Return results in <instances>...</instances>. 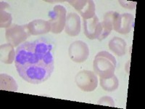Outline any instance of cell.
Instances as JSON below:
<instances>
[{
  "instance_id": "6da1fadb",
  "label": "cell",
  "mask_w": 145,
  "mask_h": 109,
  "mask_svg": "<svg viewBox=\"0 0 145 109\" xmlns=\"http://www.w3.org/2000/svg\"><path fill=\"white\" fill-rule=\"evenodd\" d=\"M53 46L46 39L25 41L17 48L15 64L18 74L27 82L46 81L54 71Z\"/></svg>"
},
{
  "instance_id": "7a4b0ae2",
  "label": "cell",
  "mask_w": 145,
  "mask_h": 109,
  "mask_svg": "<svg viewBox=\"0 0 145 109\" xmlns=\"http://www.w3.org/2000/svg\"><path fill=\"white\" fill-rule=\"evenodd\" d=\"M116 65V59L112 54L107 51H101L96 54L93 68L99 78H109L114 75Z\"/></svg>"
},
{
  "instance_id": "3957f363",
  "label": "cell",
  "mask_w": 145,
  "mask_h": 109,
  "mask_svg": "<svg viewBox=\"0 0 145 109\" xmlns=\"http://www.w3.org/2000/svg\"><path fill=\"white\" fill-rule=\"evenodd\" d=\"M31 35L28 24L23 26L12 24L5 30V37L7 43L13 47H17L24 43Z\"/></svg>"
},
{
  "instance_id": "277c9868",
  "label": "cell",
  "mask_w": 145,
  "mask_h": 109,
  "mask_svg": "<svg viewBox=\"0 0 145 109\" xmlns=\"http://www.w3.org/2000/svg\"><path fill=\"white\" fill-rule=\"evenodd\" d=\"M66 9L63 5H56L49 12L51 32L53 33H61L66 23Z\"/></svg>"
},
{
  "instance_id": "5b68a950",
  "label": "cell",
  "mask_w": 145,
  "mask_h": 109,
  "mask_svg": "<svg viewBox=\"0 0 145 109\" xmlns=\"http://www.w3.org/2000/svg\"><path fill=\"white\" fill-rule=\"evenodd\" d=\"M75 82L78 88L84 92H93L97 87L98 79L95 73L83 70L76 74Z\"/></svg>"
},
{
  "instance_id": "8992f818",
  "label": "cell",
  "mask_w": 145,
  "mask_h": 109,
  "mask_svg": "<svg viewBox=\"0 0 145 109\" xmlns=\"http://www.w3.org/2000/svg\"><path fill=\"white\" fill-rule=\"evenodd\" d=\"M68 54L70 58L73 62L84 63L89 58V47L84 41L77 40L71 44L68 49Z\"/></svg>"
},
{
  "instance_id": "52a82bcc",
  "label": "cell",
  "mask_w": 145,
  "mask_h": 109,
  "mask_svg": "<svg viewBox=\"0 0 145 109\" xmlns=\"http://www.w3.org/2000/svg\"><path fill=\"white\" fill-rule=\"evenodd\" d=\"M68 2L79 12L84 20L91 19L95 15V4L92 0H69Z\"/></svg>"
},
{
  "instance_id": "ba28073f",
  "label": "cell",
  "mask_w": 145,
  "mask_h": 109,
  "mask_svg": "<svg viewBox=\"0 0 145 109\" xmlns=\"http://www.w3.org/2000/svg\"><path fill=\"white\" fill-rule=\"evenodd\" d=\"M134 25V16L131 13L118 14L113 23V30L121 34H127Z\"/></svg>"
},
{
  "instance_id": "9c48e42d",
  "label": "cell",
  "mask_w": 145,
  "mask_h": 109,
  "mask_svg": "<svg viewBox=\"0 0 145 109\" xmlns=\"http://www.w3.org/2000/svg\"><path fill=\"white\" fill-rule=\"evenodd\" d=\"M83 28L85 36L89 39H98L101 33V22L97 15L88 20H83Z\"/></svg>"
},
{
  "instance_id": "30bf717a",
  "label": "cell",
  "mask_w": 145,
  "mask_h": 109,
  "mask_svg": "<svg viewBox=\"0 0 145 109\" xmlns=\"http://www.w3.org/2000/svg\"><path fill=\"white\" fill-rule=\"evenodd\" d=\"M81 26L79 15L75 12H71L66 18L65 32L68 36H76L81 32Z\"/></svg>"
},
{
  "instance_id": "8fae6325",
  "label": "cell",
  "mask_w": 145,
  "mask_h": 109,
  "mask_svg": "<svg viewBox=\"0 0 145 109\" xmlns=\"http://www.w3.org/2000/svg\"><path fill=\"white\" fill-rule=\"evenodd\" d=\"M118 12L115 11H109L104 15L103 21L101 23V33L98 40L102 41L110 34L112 30L113 29V23Z\"/></svg>"
},
{
  "instance_id": "7c38bea8",
  "label": "cell",
  "mask_w": 145,
  "mask_h": 109,
  "mask_svg": "<svg viewBox=\"0 0 145 109\" xmlns=\"http://www.w3.org/2000/svg\"><path fill=\"white\" fill-rule=\"evenodd\" d=\"M28 28L31 35L45 34L51 32V25L49 21L37 19L30 22L28 24Z\"/></svg>"
},
{
  "instance_id": "4fadbf2b",
  "label": "cell",
  "mask_w": 145,
  "mask_h": 109,
  "mask_svg": "<svg viewBox=\"0 0 145 109\" xmlns=\"http://www.w3.org/2000/svg\"><path fill=\"white\" fill-rule=\"evenodd\" d=\"M109 49L118 56L122 57L126 53V42L123 39L115 36L109 41Z\"/></svg>"
},
{
  "instance_id": "5bb4252c",
  "label": "cell",
  "mask_w": 145,
  "mask_h": 109,
  "mask_svg": "<svg viewBox=\"0 0 145 109\" xmlns=\"http://www.w3.org/2000/svg\"><path fill=\"white\" fill-rule=\"evenodd\" d=\"M1 52V61L6 64H11L15 59L16 53L14 50V47L10 44H4L0 47Z\"/></svg>"
},
{
  "instance_id": "9a60e30c",
  "label": "cell",
  "mask_w": 145,
  "mask_h": 109,
  "mask_svg": "<svg viewBox=\"0 0 145 109\" xmlns=\"http://www.w3.org/2000/svg\"><path fill=\"white\" fill-rule=\"evenodd\" d=\"M99 82L102 89L107 92H113L119 87L118 79L115 74L109 78H99Z\"/></svg>"
},
{
  "instance_id": "2e32d148",
  "label": "cell",
  "mask_w": 145,
  "mask_h": 109,
  "mask_svg": "<svg viewBox=\"0 0 145 109\" xmlns=\"http://www.w3.org/2000/svg\"><path fill=\"white\" fill-rule=\"evenodd\" d=\"M0 88L2 90L16 92L18 90V84L13 78L5 74L0 75Z\"/></svg>"
},
{
  "instance_id": "e0dca14e",
  "label": "cell",
  "mask_w": 145,
  "mask_h": 109,
  "mask_svg": "<svg viewBox=\"0 0 145 109\" xmlns=\"http://www.w3.org/2000/svg\"><path fill=\"white\" fill-rule=\"evenodd\" d=\"M12 18L11 14L5 10H0V27L7 28L12 25Z\"/></svg>"
},
{
  "instance_id": "ac0fdd59",
  "label": "cell",
  "mask_w": 145,
  "mask_h": 109,
  "mask_svg": "<svg viewBox=\"0 0 145 109\" xmlns=\"http://www.w3.org/2000/svg\"><path fill=\"white\" fill-rule=\"evenodd\" d=\"M97 104L101 105V106L115 107V102H114V100L112 99L111 97H109V96H105V97L101 98L100 99L98 100Z\"/></svg>"
},
{
  "instance_id": "d6986e66",
  "label": "cell",
  "mask_w": 145,
  "mask_h": 109,
  "mask_svg": "<svg viewBox=\"0 0 145 109\" xmlns=\"http://www.w3.org/2000/svg\"><path fill=\"white\" fill-rule=\"evenodd\" d=\"M118 2L122 7L129 9V10H134L137 6L136 2H131V1H126V0H119Z\"/></svg>"
},
{
  "instance_id": "ffe728a7",
  "label": "cell",
  "mask_w": 145,
  "mask_h": 109,
  "mask_svg": "<svg viewBox=\"0 0 145 109\" xmlns=\"http://www.w3.org/2000/svg\"><path fill=\"white\" fill-rule=\"evenodd\" d=\"M0 5H1V6H0V8L1 9H0V10H5V9H7L10 7V5L7 2H3V1L0 2Z\"/></svg>"
},
{
  "instance_id": "44dd1931",
  "label": "cell",
  "mask_w": 145,
  "mask_h": 109,
  "mask_svg": "<svg viewBox=\"0 0 145 109\" xmlns=\"http://www.w3.org/2000/svg\"><path fill=\"white\" fill-rule=\"evenodd\" d=\"M129 64H130V60H129V61L128 62V63H127L126 66H126V67H127V68H127V69H126L127 73H129Z\"/></svg>"
}]
</instances>
